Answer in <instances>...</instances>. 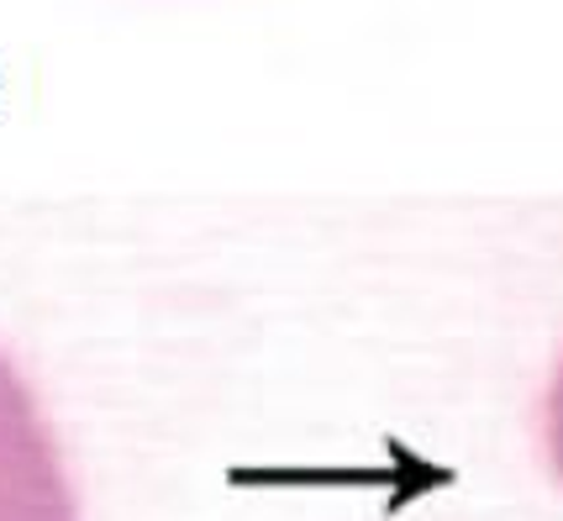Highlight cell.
Here are the masks:
<instances>
[{
    "mask_svg": "<svg viewBox=\"0 0 563 521\" xmlns=\"http://www.w3.org/2000/svg\"><path fill=\"white\" fill-rule=\"evenodd\" d=\"M0 521H79L53 426L5 353H0Z\"/></svg>",
    "mask_w": 563,
    "mask_h": 521,
    "instance_id": "1",
    "label": "cell"
},
{
    "mask_svg": "<svg viewBox=\"0 0 563 521\" xmlns=\"http://www.w3.org/2000/svg\"><path fill=\"white\" fill-rule=\"evenodd\" d=\"M542 432H548V464L553 474L563 479V358H559V374H553V390H548V406H542Z\"/></svg>",
    "mask_w": 563,
    "mask_h": 521,
    "instance_id": "2",
    "label": "cell"
}]
</instances>
